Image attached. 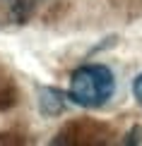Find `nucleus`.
I'll return each instance as SVG.
<instances>
[{"mask_svg": "<svg viewBox=\"0 0 142 146\" xmlns=\"http://www.w3.org/2000/svg\"><path fill=\"white\" fill-rule=\"evenodd\" d=\"M133 94L137 101H142V74H137V79L133 82Z\"/></svg>", "mask_w": 142, "mask_h": 146, "instance_id": "obj_4", "label": "nucleus"}, {"mask_svg": "<svg viewBox=\"0 0 142 146\" xmlns=\"http://www.w3.org/2000/svg\"><path fill=\"white\" fill-rule=\"evenodd\" d=\"M113 91L116 79L106 65H84L72 74L67 98L84 108H99L113 96Z\"/></svg>", "mask_w": 142, "mask_h": 146, "instance_id": "obj_1", "label": "nucleus"}, {"mask_svg": "<svg viewBox=\"0 0 142 146\" xmlns=\"http://www.w3.org/2000/svg\"><path fill=\"white\" fill-rule=\"evenodd\" d=\"M34 3L36 0H7V7H10V15L15 22H24L34 10Z\"/></svg>", "mask_w": 142, "mask_h": 146, "instance_id": "obj_3", "label": "nucleus"}, {"mask_svg": "<svg viewBox=\"0 0 142 146\" xmlns=\"http://www.w3.org/2000/svg\"><path fill=\"white\" fill-rule=\"evenodd\" d=\"M65 108V96L55 89H41V110L46 115H58Z\"/></svg>", "mask_w": 142, "mask_h": 146, "instance_id": "obj_2", "label": "nucleus"}]
</instances>
